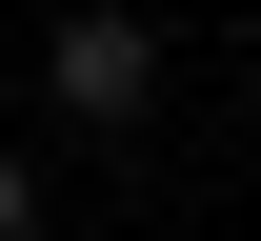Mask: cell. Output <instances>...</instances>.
<instances>
[{
	"instance_id": "6da1fadb",
	"label": "cell",
	"mask_w": 261,
	"mask_h": 241,
	"mask_svg": "<svg viewBox=\"0 0 261 241\" xmlns=\"http://www.w3.org/2000/svg\"><path fill=\"white\" fill-rule=\"evenodd\" d=\"M40 81H61V101H81V121H121V141H141V101H161V40H141V20H121V0H81V20H61V40H40Z\"/></svg>"
},
{
	"instance_id": "7a4b0ae2",
	"label": "cell",
	"mask_w": 261,
	"mask_h": 241,
	"mask_svg": "<svg viewBox=\"0 0 261 241\" xmlns=\"http://www.w3.org/2000/svg\"><path fill=\"white\" fill-rule=\"evenodd\" d=\"M20 221H40V181H20V161H0V241H20Z\"/></svg>"
}]
</instances>
